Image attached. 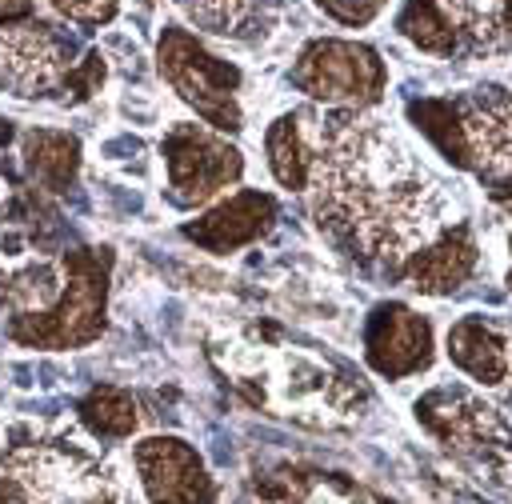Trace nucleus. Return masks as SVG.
Returning a JSON list of instances; mask_svg holds the SVG:
<instances>
[{"mask_svg":"<svg viewBox=\"0 0 512 504\" xmlns=\"http://www.w3.org/2000/svg\"><path fill=\"white\" fill-rule=\"evenodd\" d=\"M364 360L388 380L424 372L432 364V324L404 304H376L364 324Z\"/></svg>","mask_w":512,"mask_h":504,"instance_id":"11","label":"nucleus"},{"mask_svg":"<svg viewBox=\"0 0 512 504\" xmlns=\"http://www.w3.org/2000/svg\"><path fill=\"white\" fill-rule=\"evenodd\" d=\"M276 220V200L268 192L244 188L232 192L228 200H220L216 208H208L204 216H196L192 224H184V236L196 240L208 252H236L252 240H260Z\"/></svg>","mask_w":512,"mask_h":504,"instance_id":"12","label":"nucleus"},{"mask_svg":"<svg viewBox=\"0 0 512 504\" xmlns=\"http://www.w3.org/2000/svg\"><path fill=\"white\" fill-rule=\"evenodd\" d=\"M416 128L460 168L496 184H512V96L480 88L460 100H416L408 108Z\"/></svg>","mask_w":512,"mask_h":504,"instance_id":"3","label":"nucleus"},{"mask_svg":"<svg viewBox=\"0 0 512 504\" xmlns=\"http://www.w3.org/2000/svg\"><path fill=\"white\" fill-rule=\"evenodd\" d=\"M508 376H512V372H508Z\"/></svg>","mask_w":512,"mask_h":504,"instance_id":"25","label":"nucleus"},{"mask_svg":"<svg viewBox=\"0 0 512 504\" xmlns=\"http://www.w3.org/2000/svg\"><path fill=\"white\" fill-rule=\"evenodd\" d=\"M476 260H480V248H476V240H472V228H468V224H456V228L436 232L424 248H416V252L400 264V276H404L416 292L444 296V292H456V288L476 272Z\"/></svg>","mask_w":512,"mask_h":504,"instance_id":"13","label":"nucleus"},{"mask_svg":"<svg viewBox=\"0 0 512 504\" xmlns=\"http://www.w3.org/2000/svg\"><path fill=\"white\" fill-rule=\"evenodd\" d=\"M400 32L424 48V52H436V56H448L456 48V28L448 24V16L436 8V0H408L404 12H400Z\"/></svg>","mask_w":512,"mask_h":504,"instance_id":"18","label":"nucleus"},{"mask_svg":"<svg viewBox=\"0 0 512 504\" xmlns=\"http://www.w3.org/2000/svg\"><path fill=\"white\" fill-rule=\"evenodd\" d=\"M160 152H164L172 200H176L180 208H200V204H208V200L220 196L228 184H236L240 172H244L240 152H236L228 140L204 132L200 124H176V128L164 136Z\"/></svg>","mask_w":512,"mask_h":504,"instance_id":"7","label":"nucleus"},{"mask_svg":"<svg viewBox=\"0 0 512 504\" xmlns=\"http://www.w3.org/2000/svg\"><path fill=\"white\" fill-rule=\"evenodd\" d=\"M416 416L456 452H472L484 460L512 452V428L500 420L492 404H480L464 388H436L416 400Z\"/></svg>","mask_w":512,"mask_h":504,"instance_id":"9","label":"nucleus"},{"mask_svg":"<svg viewBox=\"0 0 512 504\" xmlns=\"http://www.w3.org/2000/svg\"><path fill=\"white\" fill-rule=\"evenodd\" d=\"M448 356L480 384H504L512 372V340L484 316H460L448 328Z\"/></svg>","mask_w":512,"mask_h":504,"instance_id":"14","label":"nucleus"},{"mask_svg":"<svg viewBox=\"0 0 512 504\" xmlns=\"http://www.w3.org/2000/svg\"><path fill=\"white\" fill-rule=\"evenodd\" d=\"M292 84L308 92L312 100L336 104V108H368L384 96L388 72L376 56V48L356 40H312L296 64Z\"/></svg>","mask_w":512,"mask_h":504,"instance_id":"6","label":"nucleus"},{"mask_svg":"<svg viewBox=\"0 0 512 504\" xmlns=\"http://www.w3.org/2000/svg\"><path fill=\"white\" fill-rule=\"evenodd\" d=\"M492 200L512 216V184H496V188H492Z\"/></svg>","mask_w":512,"mask_h":504,"instance_id":"22","label":"nucleus"},{"mask_svg":"<svg viewBox=\"0 0 512 504\" xmlns=\"http://www.w3.org/2000/svg\"><path fill=\"white\" fill-rule=\"evenodd\" d=\"M508 288H512V268H508Z\"/></svg>","mask_w":512,"mask_h":504,"instance_id":"24","label":"nucleus"},{"mask_svg":"<svg viewBox=\"0 0 512 504\" xmlns=\"http://www.w3.org/2000/svg\"><path fill=\"white\" fill-rule=\"evenodd\" d=\"M76 412H80V424L100 440H124V436H132V428L140 420L136 416V400L116 384H96L80 400Z\"/></svg>","mask_w":512,"mask_h":504,"instance_id":"17","label":"nucleus"},{"mask_svg":"<svg viewBox=\"0 0 512 504\" xmlns=\"http://www.w3.org/2000/svg\"><path fill=\"white\" fill-rule=\"evenodd\" d=\"M332 20H340V24H368L380 8H384V0H316Z\"/></svg>","mask_w":512,"mask_h":504,"instance_id":"20","label":"nucleus"},{"mask_svg":"<svg viewBox=\"0 0 512 504\" xmlns=\"http://www.w3.org/2000/svg\"><path fill=\"white\" fill-rule=\"evenodd\" d=\"M268 168L288 192H304L308 184V164H312V144H308V112H284L272 120L268 136Z\"/></svg>","mask_w":512,"mask_h":504,"instance_id":"15","label":"nucleus"},{"mask_svg":"<svg viewBox=\"0 0 512 504\" xmlns=\"http://www.w3.org/2000/svg\"><path fill=\"white\" fill-rule=\"evenodd\" d=\"M140 488L152 504H212L216 480L208 476L200 452L180 436H148L132 448Z\"/></svg>","mask_w":512,"mask_h":504,"instance_id":"10","label":"nucleus"},{"mask_svg":"<svg viewBox=\"0 0 512 504\" xmlns=\"http://www.w3.org/2000/svg\"><path fill=\"white\" fill-rule=\"evenodd\" d=\"M72 44L52 28L32 20H16L0 28V88L12 96H48L64 92L72 72Z\"/></svg>","mask_w":512,"mask_h":504,"instance_id":"8","label":"nucleus"},{"mask_svg":"<svg viewBox=\"0 0 512 504\" xmlns=\"http://www.w3.org/2000/svg\"><path fill=\"white\" fill-rule=\"evenodd\" d=\"M156 64L160 76L176 88V96L216 132H236L240 128V68L212 56L192 32L184 28H164L156 44Z\"/></svg>","mask_w":512,"mask_h":504,"instance_id":"5","label":"nucleus"},{"mask_svg":"<svg viewBox=\"0 0 512 504\" xmlns=\"http://www.w3.org/2000/svg\"><path fill=\"white\" fill-rule=\"evenodd\" d=\"M308 204L316 228L348 256L368 264H404L444 232L448 196L412 148L372 116L340 108L308 112Z\"/></svg>","mask_w":512,"mask_h":504,"instance_id":"1","label":"nucleus"},{"mask_svg":"<svg viewBox=\"0 0 512 504\" xmlns=\"http://www.w3.org/2000/svg\"><path fill=\"white\" fill-rule=\"evenodd\" d=\"M0 504H128V496L88 448L32 440L0 452Z\"/></svg>","mask_w":512,"mask_h":504,"instance_id":"2","label":"nucleus"},{"mask_svg":"<svg viewBox=\"0 0 512 504\" xmlns=\"http://www.w3.org/2000/svg\"><path fill=\"white\" fill-rule=\"evenodd\" d=\"M500 28L508 32V44H512V0H504V12H500Z\"/></svg>","mask_w":512,"mask_h":504,"instance_id":"23","label":"nucleus"},{"mask_svg":"<svg viewBox=\"0 0 512 504\" xmlns=\"http://www.w3.org/2000/svg\"><path fill=\"white\" fill-rule=\"evenodd\" d=\"M32 16H36V0H0V28L16 20H32Z\"/></svg>","mask_w":512,"mask_h":504,"instance_id":"21","label":"nucleus"},{"mask_svg":"<svg viewBox=\"0 0 512 504\" xmlns=\"http://www.w3.org/2000/svg\"><path fill=\"white\" fill-rule=\"evenodd\" d=\"M108 248H80L64 256V288L48 308L20 312L8 324V336L28 348H80L104 332L108 304Z\"/></svg>","mask_w":512,"mask_h":504,"instance_id":"4","label":"nucleus"},{"mask_svg":"<svg viewBox=\"0 0 512 504\" xmlns=\"http://www.w3.org/2000/svg\"><path fill=\"white\" fill-rule=\"evenodd\" d=\"M20 156H24V168L36 184H44L48 192H64L76 176V164H80V144L76 136L68 132H52V128H32L24 132V144H20Z\"/></svg>","mask_w":512,"mask_h":504,"instance_id":"16","label":"nucleus"},{"mask_svg":"<svg viewBox=\"0 0 512 504\" xmlns=\"http://www.w3.org/2000/svg\"><path fill=\"white\" fill-rule=\"evenodd\" d=\"M196 24H204L208 32H232V24L244 12V0H176Z\"/></svg>","mask_w":512,"mask_h":504,"instance_id":"19","label":"nucleus"}]
</instances>
